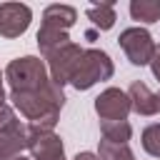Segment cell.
<instances>
[{"mask_svg": "<svg viewBox=\"0 0 160 160\" xmlns=\"http://www.w3.org/2000/svg\"><path fill=\"white\" fill-rule=\"evenodd\" d=\"M158 95H160V92H158Z\"/></svg>", "mask_w": 160, "mask_h": 160, "instance_id": "cell-22", "label": "cell"}, {"mask_svg": "<svg viewBox=\"0 0 160 160\" xmlns=\"http://www.w3.org/2000/svg\"><path fill=\"white\" fill-rule=\"evenodd\" d=\"M75 160H100V158H98L95 152H78Z\"/></svg>", "mask_w": 160, "mask_h": 160, "instance_id": "cell-19", "label": "cell"}, {"mask_svg": "<svg viewBox=\"0 0 160 160\" xmlns=\"http://www.w3.org/2000/svg\"><path fill=\"white\" fill-rule=\"evenodd\" d=\"M130 15L132 20L140 22H158L160 20V0H132L130 2Z\"/></svg>", "mask_w": 160, "mask_h": 160, "instance_id": "cell-14", "label": "cell"}, {"mask_svg": "<svg viewBox=\"0 0 160 160\" xmlns=\"http://www.w3.org/2000/svg\"><path fill=\"white\" fill-rule=\"evenodd\" d=\"M12 160H28V158H22V155H18V158H12Z\"/></svg>", "mask_w": 160, "mask_h": 160, "instance_id": "cell-21", "label": "cell"}, {"mask_svg": "<svg viewBox=\"0 0 160 160\" xmlns=\"http://www.w3.org/2000/svg\"><path fill=\"white\" fill-rule=\"evenodd\" d=\"M32 12L22 2H2L0 5V35L2 38H20L30 28Z\"/></svg>", "mask_w": 160, "mask_h": 160, "instance_id": "cell-6", "label": "cell"}, {"mask_svg": "<svg viewBox=\"0 0 160 160\" xmlns=\"http://www.w3.org/2000/svg\"><path fill=\"white\" fill-rule=\"evenodd\" d=\"M150 68H152V75H155L158 82H160V48H155V55H152V60H150Z\"/></svg>", "mask_w": 160, "mask_h": 160, "instance_id": "cell-18", "label": "cell"}, {"mask_svg": "<svg viewBox=\"0 0 160 160\" xmlns=\"http://www.w3.org/2000/svg\"><path fill=\"white\" fill-rule=\"evenodd\" d=\"M18 118H15V112H12V108L8 105V102H0V130H5L8 125H12Z\"/></svg>", "mask_w": 160, "mask_h": 160, "instance_id": "cell-17", "label": "cell"}, {"mask_svg": "<svg viewBox=\"0 0 160 160\" xmlns=\"http://www.w3.org/2000/svg\"><path fill=\"white\" fill-rule=\"evenodd\" d=\"M140 142H142V150H145V152H150L152 158H160V122L148 125V128L142 130Z\"/></svg>", "mask_w": 160, "mask_h": 160, "instance_id": "cell-16", "label": "cell"}, {"mask_svg": "<svg viewBox=\"0 0 160 160\" xmlns=\"http://www.w3.org/2000/svg\"><path fill=\"white\" fill-rule=\"evenodd\" d=\"M128 98H130V108L138 112V115H158L160 112V95L152 92L145 82L135 80L128 90Z\"/></svg>", "mask_w": 160, "mask_h": 160, "instance_id": "cell-9", "label": "cell"}, {"mask_svg": "<svg viewBox=\"0 0 160 160\" xmlns=\"http://www.w3.org/2000/svg\"><path fill=\"white\" fill-rule=\"evenodd\" d=\"M78 20V10L72 5H48L42 10V28H55V30H65L72 28Z\"/></svg>", "mask_w": 160, "mask_h": 160, "instance_id": "cell-10", "label": "cell"}, {"mask_svg": "<svg viewBox=\"0 0 160 160\" xmlns=\"http://www.w3.org/2000/svg\"><path fill=\"white\" fill-rule=\"evenodd\" d=\"M130 110V98L120 88H108L95 98V112L100 120H128Z\"/></svg>", "mask_w": 160, "mask_h": 160, "instance_id": "cell-5", "label": "cell"}, {"mask_svg": "<svg viewBox=\"0 0 160 160\" xmlns=\"http://www.w3.org/2000/svg\"><path fill=\"white\" fill-rule=\"evenodd\" d=\"M28 150V125L15 120L5 130H0V160H12Z\"/></svg>", "mask_w": 160, "mask_h": 160, "instance_id": "cell-8", "label": "cell"}, {"mask_svg": "<svg viewBox=\"0 0 160 160\" xmlns=\"http://www.w3.org/2000/svg\"><path fill=\"white\" fill-rule=\"evenodd\" d=\"M98 158L100 160H135L132 150L122 142H110V140H100L98 148Z\"/></svg>", "mask_w": 160, "mask_h": 160, "instance_id": "cell-15", "label": "cell"}, {"mask_svg": "<svg viewBox=\"0 0 160 160\" xmlns=\"http://www.w3.org/2000/svg\"><path fill=\"white\" fill-rule=\"evenodd\" d=\"M100 132H102V140L128 145V140L132 135V128H130L128 120H100Z\"/></svg>", "mask_w": 160, "mask_h": 160, "instance_id": "cell-13", "label": "cell"}, {"mask_svg": "<svg viewBox=\"0 0 160 160\" xmlns=\"http://www.w3.org/2000/svg\"><path fill=\"white\" fill-rule=\"evenodd\" d=\"M0 102H5V90H2V75H0Z\"/></svg>", "mask_w": 160, "mask_h": 160, "instance_id": "cell-20", "label": "cell"}, {"mask_svg": "<svg viewBox=\"0 0 160 160\" xmlns=\"http://www.w3.org/2000/svg\"><path fill=\"white\" fill-rule=\"evenodd\" d=\"M80 58H82V48L75 45V42H68L60 50H55L52 55H48L45 60H48V75H50V80L58 88L68 85L72 80L78 65H80Z\"/></svg>", "mask_w": 160, "mask_h": 160, "instance_id": "cell-3", "label": "cell"}, {"mask_svg": "<svg viewBox=\"0 0 160 160\" xmlns=\"http://www.w3.org/2000/svg\"><path fill=\"white\" fill-rule=\"evenodd\" d=\"M112 0H105V2H92L88 8V20L100 28V30H110L115 25V10H112Z\"/></svg>", "mask_w": 160, "mask_h": 160, "instance_id": "cell-12", "label": "cell"}, {"mask_svg": "<svg viewBox=\"0 0 160 160\" xmlns=\"http://www.w3.org/2000/svg\"><path fill=\"white\" fill-rule=\"evenodd\" d=\"M5 80L10 82V92H38L50 85L48 65L35 55L10 60L5 68Z\"/></svg>", "mask_w": 160, "mask_h": 160, "instance_id": "cell-1", "label": "cell"}, {"mask_svg": "<svg viewBox=\"0 0 160 160\" xmlns=\"http://www.w3.org/2000/svg\"><path fill=\"white\" fill-rule=\"evenodd\" d=\"M122 52L128 55V60L132 65H150L152 55H155V42L150 38V32L145 28H125L118 38Z\"/></svg>", "mask_w": 160, "mask_h": 160, "instance_id": "cell-4", "label": "cell"}, {"mask_svg": "<svg viewBox=\"0 0 160 160\" xmlns=\"http://www.w3.org/2000/svg\"><path fill=\"white\" fill-rule=\"evenodd\" d=\"M68 42H70V38H68L65 30H55V28H42L40 25V30H38V48H40L42 58L52 55L55 50H60Z\"/></svg>", "mask_w": 160, "mask_h": 160, "instance_id": "cell-11", "label": "cell"}, {"mask_svg": "<svg viewBox=\"0 0 160 160\" xmlns=\"http://www.w3.org/2000/svg\"><path fill=\"white\" fill-rule=\"evenodd\" d=\"M28 150L32 160H65L62 140L55 132H40L28 128Z\"/></svg>", "mask_w": 160, "mask_h": 160, "instance_id": "cell-7", "label": "cell"}, {"mask_svg": "<svg viewBox=\"0 0 160 160\" xmlns=\"http://www.w3.org/2000/svg\"><path fill=\"white\" fill-rule=\"evenodd\" d=\"M115 72V65L110 60V55L105 50H98V48H90V50H82V58H80V65L70 80V85L75 90H88L92 88L95 82L100 80H110Z\"/></svg>", "mask_w": 160, "mask_h": 160, "instance_id": "cell-2", "label": "cell"}]
</instances>
